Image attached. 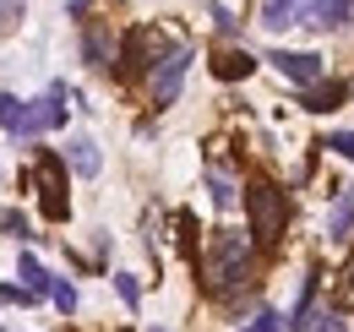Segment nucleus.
<instances>
[{
	"label": "nucleus",
	"mask_w": 354,
	"mask_h": 332,
	"mask_svg": "<svg viewBox=\"0 0 354 332\" xmlns=\"http://www.w3.org/2000/svg\"><path fill=\"white\" fill-rule=\"evenodd\" d=\"M251 246L240 240V234H229V229H218L213 240H207V250H202V289L207 294H234L251 284Z\"/></svg>",
	"instance_id": "1"
},
{
	"label": "nucleus",
	"mask_w": 354,
	"mask_h": 332,
	"mask_svg": "<svg viewBox=\"0 0 354 332\" xmlns=\"http://www.w3.org/2000/svg\"><path fill=\"white\" fill-rule=\"evenodd\" d=\"M0 125L11 136H44L55 125H66V87H49L44 98H11V93H0Z\"/></svg>",
	"instance_id": "2"
},
{
	"label": "nucleus",
	"mask_w": 354,
	"mask_h": 332,
	"mask_svg": "<svg viewBox=\"0 0 354 332\" xmlns=\"http://www.w3.org/2000/svg\"><path fill=\"white\" fill-rule=\"evenodd\" d=\"M245 223H251V240H257V250H272L278 240H283L289 202H283V191H278L272 180H257V185L245 191Z\"/></svg>",
	"instance_id": "3"
},
{
	"label": "nucleus",
	"mask_w": 354,
	"mask_h": 332,
	"mask_svg": "<svg viewBox=\"0 0 354 332\" xmlns=\"http://www.w3.org/2000/svg\"><path fill=\"white\" fill-rule=\"evenodd\" d=\"M33 185H39V202H44V218L49 223H60L71 202H66V158L60 153H39V164H33Z\"/></svg>",
	"instance_id": "4"
},
{
	"label": "nucleus",
	"mask_w": 354,
	"mask_h": 332,
	"mask_svg": "<svg viewBox=\"0 0 354 332\" xmlns=\"http://www.w3.org/2000/svg\"><path fill=\"white\" fill-rule=\"evenodd\" d=\"M191 49L185 44H175V49H164V60L153 66V109H169L180 98V82H185V71H191Z\"/></svg>",
	"instance_id": "5"
},
{
	"label": "nucleus",
	"mask_w": 354,
	"mask_h": 332,
	"mask_svg": "<svg viewBox=\"0 0 354 332\" xmlns=\"http://www.w3.org/2000/svg\"><path fill=\"white\" fill-rule=\"evenodd\" d=\"M164 55H158V33L153 28H131L126 39H120V77H153V66H158Z\"/></svg>",
	"instance_id": "6"
},
{
	"label": "nucleus",
	"mask_w": 354,
	"mask_h": 332,
	"mask_svg": "<svg viewBox=\"0 0 354 332\" xmlns=\"http://www.w3.org/2000/svg\"><path fill=\"white\" fill-rule=\"evenodd\" d=\"M272 66H278V77H289V82H322V55H310V49H278L272 55Z\"/></svg>",
	"instance_id": "7"
},
{
	"label": "nucleus",
	"mask_w": 354,
	"mask_h": 332,
	"mask_svg": "<svg viewBox=\"0 0 354 332\" xmlns=\"http://www.w3.org/2000/svg\"><path fill=\"white\" fill-rule=\"evenodd\" d=\"M306 22L310 28H349L354 0H306Z\"/></svg>",
	"instance_id": "8"
},
{
	"label": "nucleus",
	"mask_w": 354,
	"mask_h": 332,
	"mask_svg": "<svg viewBox=\"0 0 354 332\" xmlns=\"http://www.w3.org/2000/svg\"><path fill=\"white\" fill-rule=\"evenodd\" d=\"M82 60L88 66H109V60H120V49L109 44V33H104V22H82Z\"/></svg>",
	"instance_id": "9"
},
{
	"label": "nucleus",
	"mask_w": 354,
	"mask_h": 332,
	"mask_svg": "<svg viewBox=\"0 0 354 332\" xmlns=\"http://www.w3.org/2000/svg\"><path fill=\"white\" fill-rule=\"evenodd\" d=\"M344 98H349V82H310L306 93H300V109L322 115V109H338Z\"/></svg>",
	"instance_id": "10"
},
{
	"label": "nucleus",
	"mask_w": 354,
	"mask_h": 332,
	"mask_svg": "<svg viewBox=\"0 0 354 332\" xmlns=\"http://www.w3.org/2000/svg\"><path fill=\"white\" fill-rule=\"evenodd\" d=\"M251 71H257V55H245V49H218V55H213V77H218V82H234V77L245 82Z\"/></svg>",
	"instance_id": "11"
},
{
	"label": "nucleus",
	"mask_w": 354,
	"mask_h": 332,
	"mask_svg": "<svg viewBox=\"0 0 354 332\" xmlns=\"http://www.w3.org/2000/svg\"><path fill=\"white\" fill-rule=\"evenodd\" d=\"M289 22H306V0H262V28L283 33Z\"/></svg>",
	"instance_id": "12"
},
{
	"label": "nucleus",
	"mask_w": 354,
	"mask_h": 332,
	"mask_svg": "<svg viewBox=\"0 0 354 332\" xmlns=\"http://www.w3.org/2000/svg\"><path fill=\"white\" fill-rule=\"evenodd\" d=\"M289 327H295V332H344V322H338V311L300 305V311H289Z\"/></svg>",
	"instance_id": "13"
},
{
	"label": "nucleus",
	"mask_w": 354,
	"mask_h": 332,
	"mask_svg": "<svg viewBox=\"0 0 354 332\" xmlns=\"http://www.w3.org/2000/svg\"><path fill=\"white\" fill-rule=\"evenodd\" d=\"M66 158H71V169H77V174H98V169H104V158H98V147H93L88 136H77V142H66Z\"/></svg>",
	"instance_id": "14"
},
{
	"label": "nucleus",
	"mask_w": 354,
	"mask_h": 332,
	"mask_svg": "<svg viewBox=\"0 0 354 332\" xmlns=\"http://www.w3.org/2000/svg\"><path fill=\"white\" fill-rule=\"evenodd\" d=\"M349 229H354V185L338 196V208H333V218H327V234H333V240H344Z\"/></svg>",
	"instance_id": "15"
},
{
	"label": "nucleus",
	"mask_w": 354,
	"mask_h": 332,
	"mask_svg": "<svg viewBox=\"0 0 354 332\" xmlns=\"http://www.w3.org/2000/svg\"><path fill=\"white\" fill-rule=\"evenodd\" d=\"M207 191H213V202H218V208H234V180H229L218 164L207 169Z\"/></svg>",
	"instance_id": "16"
},
{
	"label": "nucleus",
	"mask_w": 354,
	"mask_h": 332,
	"mask_svg": "<svg viewBox=\"0 0 354 332\" xmlns=\"http://www.w3.org/2000/svg\"><path fill=\"white\" fill-rule=\"evenodd\" d=\"M22 284H28V289H39V294H49V284H55L44 267H39V256H28V250H22Z\"/></svg>",
	"instance_id": "17"
},
{
	"label": "nucleus",
	"mask_w": 354,
	"mask_h": 332,
	"mask_svg": "<svg viewBox=\"0 0 354 332\" xmlns=\"http://www.w3.org/2000/svg\"><path fill=\"white\" fill-rule=\"evenodd\" d=\"M283 327H289V322H283L278 311H257V316H251V322H245L240 332H283Z\"/></svg>",
	"instance_id": "18"
},
{
	"label": "nucleus",
	"mask_w": 354,
	"mask_h": 332,
	"mask_svg": "<svg viewBox=\"0 0 354 332\" xmlns=\"http://www.w3.org/2000/svg\"><path fill=\"white\" fill-rule=\"evenodd\" d=\"M338 305L354 311V250H349V261H344V273H338Z\"/></svg>",
	"instance_id": "19"
},
{
	"label": "nucleus",
	"mask_w": 354,
	"mask_h": 332,
	"mask_svg": "<svg viewBox=\"0 0 354 332\" xmlns=\"http://www.w3.org/2000/svg\"><path fill=\"white\" fill-rule=\"evenodd\" d=\"M49 299H55V305H60V311H66V316H71V311H77V289H71V284H66V278H55V284H49Z\"/></svg>",
	"instance_id": "20"
},
{
	"label": "nucleus",
	"mask_w": 354,
	"mask_h": 332,
	"mask_svg": "<svg viewBox=\"0 0 354 332\" xmlns=\"http://www.w3.org/2000/svg\"><path fill=\"white\" fill-rule=\"evenodd\" d=\"M33 294L39 289H28V284H0V305H33Z\"/></svg>",
	"instance_id": "21"
},
{
	"label": "nucleus",
	"mask_w": 354,
	"mask_h": 332,
	"mask_svg": "<svg viewBox=\"0 0 354 332\" xmlns=\"http://www.w3.org/2000/svg\"><path fill=\"white\" fill-rule=\"evenodd\" d=\"M115 289H120V299L136 311V299H142V284H136V273H115Z\"/></svg>",
	"instance_id": "22"
},
{
	"label": "nucleus",
	"mask_w": 354,
	"mask_h": 332,
	"mask_svg": "<svg viewBox=\"0 0 354 332\" xmlns=\"http://www.w3.org/2000/svg\"><path fill=\"white\" fill-rule=\"evenodd\" d=\"M322 147H333L338 158H349V164H354V131H333V136H327Z\"/></svg>",
	"instance_id": "23"
},
{
	"label": "nucleus",
	"mask_w": 354,
	"mask_h": 332,
	"mask_svg": "<svg viewBox=\"0 0 354 332\" xmlns=\"http://www.w3.org/2000/svg\"><path fill=\"white\" fill-rule=\"evenodd\" d=\"M0 229H11L17 240H28V218L22 212H0Z\"/></svg>",
	"instance_id": "24"
},
{
	"label": "nucleus",
	"mask_w": 354,
	"mask_h": 332,
	"mask_svg": "<svg viewBox=\"0 0 354 332\" xmlns=\"http://www.w3.org/2000/svg\"><path fill=\"white\" fill-rule=\"evenodd\" d=\"M22 17V0H0V28H11Z\"/></svg>",
	"instance_id": "25"
},
{
	"label": "nucleus",
	"mask_w": 354,
	"mask_h": 332,
	"mask_svg": "<svg viewBox=\"0 0 354 332\" xmlns=\"http://www.w3.org/2000/svg\"><path fill=\"white\" fill-rule=\"evenodd\" d=\"M213 22H218V33H234V17H229L223 6H213Z\"/></svg>",
	"instance_id": "26"
},
{
	"label": "nucleus",
	"mask_w": 354,
	"mask_h": 332,
	"mask_svg": "<svg viewBox=\"0 0 354 332\" xmlns=\"http://www.w3.org/2000/svg\"><path fill=\"white\" fill-rule=\"evenodd\" d=\"M147 332H164V327H147Z\"/></svg>",
	"instance_id": "27"
}]
</instances>
